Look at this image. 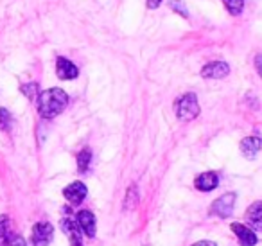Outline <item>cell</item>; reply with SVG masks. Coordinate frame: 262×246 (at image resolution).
Segmentation results:
<instances>
[{
  "mask_svg": "<svg viewBox=\"0 0 262 246\" xmlns=\"http://www.w3.org/2000/svg\"><path fill=\"white\" fill-rule=\"evenodd\" d=\"M69 105V95L61 88H49L38 95V113L43 119L58 117Z\"/></svg>",
  "mask_w": 262,
  "mask_h": 246,
  "instance_id": "obj_1",
  "label": "cell"
},
{
  "mask_svg": "<svg viewBox=\"0 0 262 246\" xmlns=\"http://www.w3.org/2000/svg\"><path fill=\"white\" fill-rule=\"evenodd\" d=\"M174 113L180 120L189 122V120L196 119L200 115V105L194 94H185L174 102Z\"/></svg>",
  "mask_w": 262,
  "mask_h": 246,
  "instance_id": "obj_2",
  "label": "cell"
},
{
  "mask_svg": "<svg viewBox=\"0 0 262 246\" xmlns=\"http://www.w3.org/2000/svg\"><path fill=\"white\" fill-rule=\"evenodd\" d=\"M233 207H235V194L233 192H226L221 198H217L210 207V214L212 216H217L221 219L230 217L233 212Z\"/></svg>",
  "mask_w": 262,
  "mask_h": 246,
  "instance_id": "obj_3",
  "label": "cell"
},
{
  "mask_svg": "<svg viewBox=\"0 0 262 246\" xmlns=\"http://www.w3.org/2000/svg\"><path fill=\"white\" fill-rule=\"evenodd\" d=\"M54 235V227L51 223H36L33 227V234H31V242L33 246H49Z\"/></svg>",
  "mask_w": 262,
  "mask_h": 246,
  "instance_id": "obj_4",
  "label": "cell"
},
{
  "mask_svg": "<svg viewBox=\"0 0 262 246\" xmlns=\"http://www.w3.org/2000/svg\"><path fill=\"white\" fill-rule=\"evenodd\" d=\"M88 189L83 181H72L69 187L63 189V196L67 198V201L72 203V205H79L83 203V199L86 198Z\"/></svg>",
  "mask_w": 262,
  "mask_h": 246,
  "instance_id": "obj_5",
  "label": "cell"
},
{
  "mask_svg": "<svg viewBox=\"0 0 262 246\" xmlns=\"http://www.w3.org/2000/svg\"><path fill=\"white\" fill-rule=\"evenodd\" d=\"M230 74V67L225 61H212L201 69V76L205 79H223Z\"/></svg>",
  "mask_w": 262,
  "mask_h": 246,
  "instance_id": "obj_6",
  "label": "cell"
},
{
  "mask_svg": "<svg viewBox=\"0 0 262 246\" xmlns=\"http://www.w3.org/2000/svg\"><path fill=\"white\" fill-rule=\"evenodd\" d=\"M56 74H58L59 79L70 81V79H76V77L79 76V69H77L70 59L59 56V58L56 59Z\"/></svg>",
  "mask_w": 262,
  "mask_h": 246,
  "instance_id": "obj_7",
  "label": "cell"
},
{
  "mask_svg": "<svg viewBox=\"0 0 262 246\" xmlns=\"http://www.w3.org/2000/svg\"><path fill=\"white\" fill-rule=\"evenodd\" d=\"M61 230L67 234L70 241V246H83V241H81V228L77 224V221H74L72 217H65L61 219Z\"/></svg>",
  "mask_w": 262,
  "mask_h": 246,
  "instance_id": "obj_8",
  "label": "cell"
},
{
  "mask_svg": "<svg viewBox=\"0 0 262 246\" xmlns=\"http://www.w3.org/2000/svg\"><path fill=\"white\" fill-rule=\"evenodd\" d=\"M219 183V176L214 171H207V173H201L200 176L194 180V187L201 192H210L217 187Z\"/></svg>",
  "mask_w": 262,
  "mask_h": 246,
  "instance_id": "obj_9",
  "label": "cell"
},
{
  "mask_svg": "<svg viewBox=\"0 0 262 246\" xmlns=\"http://www.w3.org/2000/svg\"><path fill=\"white\" fill-rule=\"evenodd\" d=\"M246 223L253 232H262V201H255L246 210Z\"/></svg>",
  "mask_w": 262,
  "mask_h": 246,
  "instance_id": "obj_10",
  "label": "cell"
},
{
  "mask_svg": "<svg viewBox=\"0 0 262 246\" xmlns=\"http://www.w3.org/2000/svg\"><path fill=\"white\" fill-rule=\"evenodd\" d=\"M232 232L237 235L241 246H255L257 244V235L250 227H244L241 223H232Z\"/></svg>",
  "mask_w": 262,
  "mask_h": 246,
  "instance_id": "obj_11",
  "label": "cell"
},
{
  "mask_svg": "<svg viewBox=\"0 0 262 246\" xmlns=\"http://www.w3.org/2000/svg\"><path fill=\"white\" fill-rule=\"evenodd\" d=\"M77 224L88 237H95V216L90 210H81L77 212Z\"/></svg>",
  "mask_w": 262,
  "mask_h": 246,
  "instance_id": "obj_12",
  "label": "cell"
},
{
  "mask_svg": "<svg viewBox=\"0 0 262 246\" xmlns=\"http://www.w3.org/2000/svg\"><path fill=\"white\" fill-rule=\"evenodd\" d=\"M262 149V138L260 137H246L241 142V151L246 158H253Z\"/></svg>",
  "mask_w": 262,
  "mask_h": 246,
  "instance_id": "obj_13",
  "label": "cell"
},
{
  "mask_svg": "<svg viewBox=\"0 0 262 246\" xmlns=\"http://www.w3.org/2000/svg\"><path fill=\"white\" fill-rule=\"evenodd\" d=\"M90 162H92V149L83 148L77 153V169H79L81 173H86L88 167H90Z\"/></svg>",
  "mask_w": 262,
  "mask_h": 246,
  "instance_id": "obj_14",
  "label": "cell"
},
{
  "mask_svg": "<svg viewBox=\"0 0 262 246\" xmlns=\"http://www.w3.org/2000/svg\"><path fill=\"white\" fill-rule=\"evenodd\" d=\"M11 232H9V217L0 216V246H8Z\"/></svg>",
  "mask_w": 262,
  "mask_h": 246,
  "instance_id": "obj_15",
  "label": "cell"
},
{
  "mask_svg": "<svg viewBox=\"0 0 262 246\" xmlns=\"http://www.w3.org/2000/svg\"><path fill=\"white\" fill-rule=\"evenodd\" d=\"M137 203H139V189H137L135 185H131V187L127 189V196H126L124 207H126V210H131V209H135Z\"/></svg>",
  "mask_w": 262,
  "mask_h": 246,
  "instance_id": "obj_16",
  "label": "cell"
},
{
  "mask_svg": "<svg viewBox=\"0 0 262 246\" xmlns=\"http://www.w3.org/2000/svg\"><path fill=\"white\" fill-rule=\"evenodd\" d=\"M22 94L26 95L29 101H34V99L40 95V88H38V83H27V85H22Z\"/></svg>",
  "mask_w": 262,
  "mask_h": 246,
  "instance_id": "obj_17",
  "label": "cell"
},
{
  "mask_svg": "<svg viewBox=\"0 0 262 246\" xmlns=\"http://www.w3.org/2000/svg\"><path fill=\"white\" fill-rule=\"evenodd\" d=\"M230 15H241L244 8V0H223Z\"/></svg>",
  "mask_w": 262,
  "mask_h": 246,
  "instance_id": "obj_18",
  "label": "cell"
},
{
  "mask_svg": "<svg viewBox=\"0 0 262 246\" xmlns=\"http://www.w3.org/2000/svg\"><path fill=\"white\" fill-rule=\"evenodd\" d=\"M13 124V117L9 113V110L6 108H0V130L2 131H8Z\"/></svg>",
  "mask_w": 262,
  "mask_h": 246,
  "instance_id": "obj_19",
  "label": "cell"
},
{
  "mask_svg": "<svg viewBox=\"0 0 262 246\" xmlns=\"http://www.w3.org/2000/svg\"><path fill=\"white\" fill-rule=\"evenodd\" d=\"M171 8L174 9L176 13H180V15L183 16V18H189V13H187L185 6L180 2V0H171Z\"/></svg>",
  "mask_w": 262,
  "mask_h": 246,
  "instance_id": "obj_20",
  "label": "cell"
},
{
  "mask_svg": "<svg viewBox=\"0 0 262 246\" xmlns=\"http://www.w3.org/2000/svg\"><path fill=\"white\" fill-rule=\"evenodd\" d=\"M8 246H27L26 239L22 237V235H11L9 237V244Z\"/></svg>",
  "mask_w": 262,
  "mask_h": 246,
  "instance_id": "obj_21",
  "label": "cell"
},
{
  "mask_svg": "<svg viewBox=\"0 0 262 246\" xmlns=\"http://www.w3.org/2000/svg\"><path fill=\"white\" fill-rule=\"evenodd\" d=\"M255 69H257L258 76L262 77V54H257V56H255Z\"/></svg>",
  "mask_w": 262,
  "mask_h": 246,
  "instance_id": "obj_22",
  "label": "cell"
},
{
  "mask_svg": "<svg viewBox=\"0 0 262 246\" xmlns=\"http://www.w3.org/2000/svg\"><path fill=\"white\" fill-rule=\"evenodd\" d=\"M162 4V0H147V8L149 9H157Z\"/></svg>",
  "mask_w": 262,
  "mask_h": 246,
  "instance_id": "obj_23",
  "label": "cell"
},
{
  "mask_svg": "<svg viewBox=\"0 0 262 246\" xmlns=\"http://www.w3.org/2000/svg\"><path fill=\"white\" fill-rule=\"evenodd\" d=\"M192 246H217L214 241H198V242H194Z\"/></svg>",
  "mask_w": 262,
  "mask_h": 246,
  "instance_id": "obj_24",
  "label": "cell"
}]
</instances>
